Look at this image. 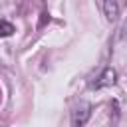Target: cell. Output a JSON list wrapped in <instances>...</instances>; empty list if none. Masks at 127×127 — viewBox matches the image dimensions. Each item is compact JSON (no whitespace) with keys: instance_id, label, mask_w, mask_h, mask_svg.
I'll use <instances>...</instances> for the list:
<instances>
[{"instance_id":"3","label":"cell","mask_w":127,"mask_h":127,"mask_svg":"<svg viewBox=\"0 0 127 127\" xmlns=\"http://www.w3.org/2000/svg\"><path fill=\"white\" fill-rule=\"evenodd\" d=\"M103 12L107 20H115L119 16V2L117 0H103Z\"/></svg>"},{"instance_id":"2","label":"cell","mask_w":127,"mask_h":127,"mask_svg":"<svg viewBox=\"0 0 127 127\" xmlns=\"http://www.w3.org/2000/svg\"><path fill=\"white\" fill-rule=\"evenodd\" d=\"M91 107L87 105V103H83L81 107H77L73 113H71V123L77 127V125H85L87 123V119H89V115H91V111H89Z\"/></svg>"},{"instance_id":"4","label":"cell","mask_w":127,"mask_h":127,"mask_svg":"<svg viewBox=\"0 0 127 127\" xmlns=\"http://www.w3.org/2000/svg\"><path fill=\"white\" fill-rule=\"evenodd\" d=\"M14 32H16L14 24H10V22H6V20H0V38H8V36H12Z\"/></svg>"},{"instance_id":"1","label":"cell","mask_w":127,"mask_h":127,"mask_svg":"<svg viewBox=\"0 0 127 127\" xmlns=\"http://www.w3.org/2000/svg\"><path fill=\"white\" fill-rule=\"evenodd\" d=\"M115 81H117V71H115L113 67H105V69L101 71V75H99L95 81H91V83H89V87H95V89H99V87L113 85Z\"/></svg>"}]
</instances>
